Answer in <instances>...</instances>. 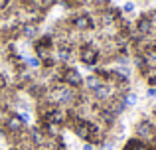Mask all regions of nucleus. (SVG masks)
Segmentation results:
<instances>
[{
	"label": "nucleus",
	"instance_id": "obj_7",
	"mask_svg": "<svg viewBox=\"0 0 156 150\" xmlns=\"http://www.w3.org/2000/svg\"><path fill=\"white\" fill-rule=\"evenodd\" d=\"M81 150H95V144H91V142H85L83 146H81Z\"/></svg>",
	"mask_w": 156,
	"mask_h": 150
},
{
	"label": "nucleus",
	"instance_id": "obj_6",
	"mask_svg": "<svg viewBox=\"0 0 156 150\" xmlns=\"http://www.w3.org/2000/svg\"><path fill=\"white\" fill-rule=\"evenodd\" d=\"M10 2L12 0H0V12H6L10 8Z\"/></svg>",
	"mask_w": 156,
	"mask_h": 150
},
{
	"label": "nucleus",
	"instance_id": "obj_1",
	"mask_svg": "<svg viewBox=\"0 0 156 150\" xmlns=\"http://www.w3.org/2000/svg\"><path fill=\"white\" fill-rule=\"evenodd\" d=\"M77 59L87 67H97L101 63V50L99 46H95L93 42H85L77 47Z\"/></svg>",
	"mask_w": 156,
	"mask_h": 150
},
{
	"label": "nucleus",
	"instance_id": "obj_2",
	"mask_svg": "<svg viewBox=\"0 0 156 150\" xmlns=\"http://www.w3.org/2000/svg\"><path fill=\"white\" fill-rule=\"evenodd\" d=\"M134 138L142 140V142H154L156 140V123L154 120H150L148 117H142L140 120H136V124H134Z\"/></svg>",
	"mask_w": 156,
	"mask_h": 150
},
{
	"label": "nucleus",
	"instance_id": "obj_5",
	"mask_svg": "<svg viewBox=\"0 0 156 150\" xmlns=\"http://www.w3.org/2000/svg\"><path fill=\"white\" fill-rule=\"evenodd\" d=\"M146 99H150V101H156V87L154 85H148V87H146Z\"/></svg>",
	"mask_w": 156,
	"mask_h": 150
},
{
	"label": "nucleus",
	"instance_id": "obj_3",
	"mask_svg": "<svg viewBox=\"0 0 156 150\" xmlns=\"http://www.w3.org/2000/svg\"><path fill=\"white\" fill-rule=\"evenodd\" d=\"M91 6L101 12V10H105V8H109V0H91Z\"/></svg>",
	"mask_w": 156,
	"mask_h": 150
},
{
	"label": "nucleus",
	"instance_id": "obj_4",
	"mask_svg": "<svg viewBox=\"0 0 156 150\" xmlns=\"http://www.w3.org/2000/svg\"><path fill=\"white\" fill-rule=\"evenodd\" d=\"M121 12H122V14H133V12H134V4L133 2H125L122 8H121Z\"/></svg>",
	"mask_w": 156,
	"mask_h": 150
},
{
	"label": "nucleus",
	"instance_id": "obj_8",
	"mask_svg": "<svg viewBox=\"0 0 156 150\" xmlns=\"http://www.w3.org/2000/svg\"><path fill=\"white\" fill-rule=\"evenodd\" d=\"M10 150H22V148H20V146H16V144H14V146H10Z\"/></svg>",
	"mask_w": 156,
	"mask_h": 150
}]
</instances>
